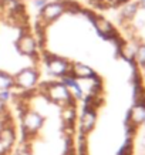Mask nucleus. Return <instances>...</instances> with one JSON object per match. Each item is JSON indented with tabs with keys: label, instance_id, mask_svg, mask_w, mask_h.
<instances>
[{
	"label": "nucleus",
	"instance_id": "nucleus-1",
	"mask_svg": "<svg viewBox=\"0 0 145 155\" xmlns=\"http://www.w3.org/2000/svg\"><path fill=\"white\" fill-rule=\"evenodd\" d=\"M43 66L31 5L0 0V91L34 87Z\"/></svg>",
	"mask_w": 145,
	"mask_h": 155
},
{
	"label": "nucleus",
	"instance_id": "nucleus-2",
	"mask_svg": "<svg viewBox=\"0 0 145 155\" xmlns=\"http://www.w3.org/2000/svg\"><path fill=\"white\" fill-rule=\"evenodd\" d=\"M91 9L101 12V13H110V12H120L128 5L134 3L135 0H80Z\"/></svg>",
	"mask_w": 145,
	"mask_h": 155
},
{
	"label": "nucleus",
	"instance_id": "nucleus-3",
	"mask_svg": "<svg viewBox=\"0 0 145 155\" xmlns=\"http://www.w3.org/2000/svg\"><path fill=\"white\" fill-rule=\"evenodd\" d=\"M97 121V110L95 108H84L81 110L80 115V131L81 134H88L95 125Z\"/></svg>",
	"mask_w": 145,
	"mask_h": 155
},
{
	"label": "nucleus",
	"instance_id": "nucleus-4",
	"mask_svg": "<svg viewBox=\"0 0 145 155\" xmlns=\"http://www.w3.org/2000/svg\"><path fill=\"white\" fill-rule=\"evenodd\" d=\"M16 132H14L13 124H6L0 127V145L5 151H9V148L14 144Z\"/></svg>",
	"mask_w": 145,
	"mask_h": 155
},
{
	"label": "nucleus",
	"instance_id": "nucleus-5",
	"mask_svg": "<svg viewBox=\"0 0 145 155\" xmlns=\"http://www.w3.org/2000/svg\"><path fill=\"white\" fill-rule=\"evenodd\" d=\"M127 122H130L135 127H140L145 122V105L144 104H134L127 115Z\"/></svg>",
	"mask_w": 145,
	"mask_h": 155
},
{
	"label": "nucleus",
	"instance_id": "nucleus-6",
	"mask_svg": "<svg viewBox=\"0 0 145 155\" xmlns=\"http://www.w3.org/2000/svg\"><path fill=\"white\" fill-rule=\"evenodd\" d=\"M14 155H31V151H30V147L27 144H23V145H20L16 151V154Z\"/></svg>",
	"mask_w": 145,
	"mask_h": 155
},
{
	"label": "nucleus",
	"instance_id": "nucleus-7",
	"mask_svg": "<svg viewBox=\"0 0 145 155\" xmlns=\"http://www.w3.org/2000/svg\"><path fill=\"white\" fill-rule=\"evenodd\" d=\"M28 5H37V6H40V5H43V3H46V2H50V0H26Z\"/></svg>",
	"mask_w": 145,
	"mask_h": 155
},
{
	"label": "nucleus",
	"instance_id": "nucleus-8",
	"mask_svg": "<svg viewBox=\"0 0 145 155\" xmlns=\"http://www.w3.org/2000/svg\"><path fill=\"white\" fill-rule=\"evenodd\" d=\"M141 145H142V147H144V148H145V137H144V138H142V141H141Z\"/></svg>",
	"mask_w": 145,
	"mask_h": 155
},
{
	"label": "nucleus",
	"instance_id": "nucleus-9",
	"mask_svg": "<svg viewBox=\"0 0 145 155\" xmlns=\"http://www.w3.org/2000/svg\"><path fill=\"white\" fill-rule=\"evenodd\" d=\"M144 124H145V122H144Z\"/></svg>",
	"mask_w": 145,
	"mask_h": 155
}]
</instances>
